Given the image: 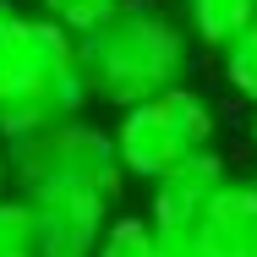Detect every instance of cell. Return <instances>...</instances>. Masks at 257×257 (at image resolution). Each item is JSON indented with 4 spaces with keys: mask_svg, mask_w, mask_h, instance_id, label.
I'll return each mask as SVG.
<instances>
[{
    "mask_svg": "<svg viewBox=\"0 0 257 257\" xmlns=\"http://www.w3.org/2000/svg\"><path fill=\"white\" fill-rule=\"evenodd\" d=\"M192 50H197V39L186 33V22L170 17L159 0H120L99 28H88L77 39L88 99L109 104V109L181 88L192 77Z\"/></svg>",
    "mask_w": 257,
    "mask_h": 257,
    "instance_id": "6da1fadb",
    "label": "cell"
},
{
    "mask_svg": "<svg viewBox=\"0 0 257 257\" xmlns=\"http://www.w3.org/2000/svg\"><path fill=\"white\" fill-rule=\"evenodd\" d=\"M88 104V82H82V60H77V33L60 28L55 17H33L22 28V44L11 60V77L0 88V137H33L55 120L82 115Z\"/></svg>",
    "mask_w": 257,
    "mask_h": 257,
    "instance_id": "7a4b0ae2",
    "label": "cell"
},
{
    "mask_svg": "<svg viewBox=\"0 0 257 257\" xmlns=\"http://www.w3.org/2000/svg\"><path fill=\"white\" fill-rule=\"evenodd\" d=\"M115 154H120V170L126 181H148L154 186L159 175H170L181 159H192L197 148H213L219 137V115L213 104L197 93V88H164L143 104H126L115 109Z\"/></svg>",
    "mask_w": 257,
    "mask_h": 257,
    "instance_id": "3957f363",
    "label": "cell"
},
{
    "mask_svg": "<svg viewBox=\"0 0 257 257\" xmlns=\"http://www.w3.org/2000/svg\"><path fill=\"white\" fill-rule=\"evenodd\" d=\"M11 186L22 197L60 192V186H93V192L120 197L126 170H120V154H115V132L71 115V120H55L33 137H17L11 143Z\"/></svg>",
    "mask_w": 257,
    "mask_h": 257,
    "instance_id": "277c9868",
    "label": "cell"
},
{
    "mask_svg": "<svg viewBox=\"0 0 257 257\" xmlns=\"http://www.w3.org/2000/svg\"><path fill=\"white\" fill-rule=\"evenodd\" d=\"M115 203L109 192H93V186H60V192H33L28 208H33V224H39V257H93L115 219Z\"/></svg>",
    "mask_w": 257,
    "mask_h": 257,
    "instance_id": "5b68a950",
    "label": "cell"
},
{
    "mask_svg": "<svg viewBox=\"0 0 257 257\" xmlns=\"http://www.w3.org/2000/svg\"><path fill=\"white\" fill-rule=\"evenodd\" d=\"M224 181H230V164H224L219 148H197L192 159H181L170 175L154 181V203H148L154 230H186V224H197Z\"/></svg>",
    "mask_w": 257,
    "mask_h": 257,
    "instance_id": "8992f818",
    "label": "cell"
},
{
    "mask_svg": "<svg viewBox=\"0 0 257 257\" xmlns=\"http://www.w3.org/2000/svg\"><path fill=\"white\" fill-rule=\"evenodd\" d=\"M197 235L213 257H257V186L230 175L203 208Z\"/></svg>",
    "mask_w": 257,
    "mask_h": 257,
    "instance_id": "52a82bcc",
    "label": "cell"
},
{
    "mask_svg": "<svg viewBox=\"0 0 257 257\" xmlns=\"http://www.w3.org/2000/svg\"><path fill=\"white\" fill-rule=\"evenodd\" d=\"M175 17L203 50H224L246 22L257 17V0H175Z\"/></svg>",
    "mask_w": 257,
    "mask_h": 257,
    "instance_id": "ba28073f",
    "label": "cell"
},
{
    "mask_svg": "<svg viewBox=\"0 0 257 257\" xmlns=\"http://www.w3.org/2000/svg\"><path fill=\"white\" fill-rule=\"evenodd\" d=\"M219 71H224V88H230L235 99L257 104V17L219 50Z\"/></svg>",
    "mask_w": 257,
    "mask_h": 257,
    "instance_id": "9c48e42d",
    "label": "cell"
},
{
    "mask_svg": "<svg viewBox=\"0 0 257 257\" xmlns=\"http://www.w3.org/2000/svg\"><path fill=\"white\" fill-rule=\"evenodd\" d=\"M93 257H159V230L148 213H115Z\"/></svg>",
    "mask_w": 257,
    "mask_h": 257,
    "instance_id": "30bf717a",
    "label": "cell"
},
{
    "mask_svg": "<svg viewBox=\"0 0 257 257\" xmlns=\"http://www.w3.org/2000/svg\"><path fill=\"white\" fill-rule=\"evenodd\" d=\"M0 257H39V224L22 192H0Z\"/></svg>",
    "mask_w": 257,
    "mask_h": 257,
    "instance_id": "8fae6325",
    "label": "cell"
},
{
    "mask_svg": "<svg viewBox=\"0 0 257 257\" xmlns=\"http://www.w3.org/2000/svg\"><path fill=\"white\" fill-rule=\"evenodd\" d=\"M115 6H120V0H39V11H44V17H55L60 28H71L77 39H82L88 28H99Z\"/></svg>",
    "mask_w": 257,
    "mask_h": 257,
    "instance_id": "7c38bea8",
    "label": "cell"
},
{
    "mask_svg": "<svg viewBox=\"0 0 257 257\" xmlns=\"http://www.w3.org/2000/svg\"><path fill=\"white\" fill-rule=\"evenodd\" d=\"M22 28H28V11L17 0H0V88L11 77V60H17V44H22Z\"/></svg>",
    "mask_w": 257,
    "mask_h": 257,
    "instance_id": "4fadbf2b",
    "label": "cell"
},
{
    "mask_svg": "<svg viewBox=\"0 0 257 257\" xmlns=\"http://www.w3.org/2000/svg\"><path fill=\"white\" fill-rule=\"evenodd\" d=\"M6 186H11V143L0 137V192H6Z\"/></svg>",
    "mask_w": 257,
    "mask_h": 257,
    "instance_id": "5bb4252c",
    "label": "cell"
},
{
    "mask_svg": "<svg viewBox=\"0 0 257 257\" xmlns=\"http://www.w3.org/2000/svg\"><path fill=\"white\" fill-rule=\"evenodd\" d=\"M246 143L257 148V104H252V120H246Z\"/></svg>",
    "mask_w": 257,
    "mask_h": 257,
    "instance_id": "9a60e30c",
    "label": "cell"
},
{
    "mask_svg": "<svg viewBox=\"0 0 257 257\" xmlns=\"http://www.w3.org/2000/svg\"><path fill=\"white\" fill-rule=\"evenodd\" d=\"M252 186H257V175H252Z\"/></svg>",
    "mask_w": 257,
    "mask_h": 257,
    "instance_id": "2e32d148",
    "label": "cell"
}]
</instances>
